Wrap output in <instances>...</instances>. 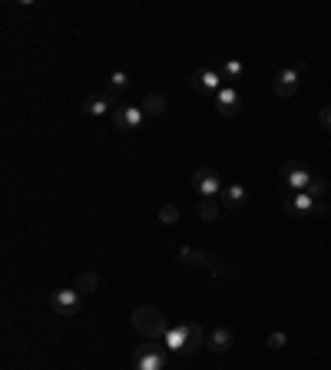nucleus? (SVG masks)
Wrapping results in <instances>:
<instances>
[{"label": "nucleus", "mask_w": 331, "mask_h": 370, "mask_svg": "<svg viewBox=\"0 0 331 370\" xmlns=\"http://www.w3.org/2000/svg\"><path fill=\"white\" fill-rule=\"evenodd\" d=\"M133 327L146 337V341H163L166 334H169V321H166V314L159 308H152V304H143V308H136L133 311Z\"/></svg>", "instance_id": "nucleus-1"}, {"label": "nucleus", "mask_w": 331, "mask_h": 370, "mask_svg": "<svg viewBox=\"0 0 331 370\" xmlns=\"http://www.w3.org/2000/svg\"><path fill=\"white\" fill-rule=\"evenodd\" d=\"M166 364H169V351H166V344H159V341L143 344L133 357L136 370H166Z\"/></svg>", "instance_id": "nucleus-2"}, {"label": "nucleus", "mask_w": 331, "mask_h": 370, "mask_svg": "<svg viewBox=\"0 0 331 370\" xmlns=\"http://www.w3.org/2000/svg\"><path fill=\"white\" fill-rule=\"evenodd\" d=\"M193 189H196L202 198H215V195H222L226 182L219 178V172H215L212 165H199L196 172H193Z\"/></svg>", "instance_id": "nucleus-3"}, {"label": "nucleus", "mask_w": 331, "mask_h": 370, "mask_svg": "<svg viewBox=\"0 0 331 370\" xmlns=\"http://www.w3.org/2000/svg\"><path fill=\"white\" fill-rule=\"evenodd\" d=\"M179 261H193V265L199 268H209L212 275H222V278H235V268L222 265L215 255L209 252H196V248H179Z\"/></svg>", "instance_id": "nucleus-4"}, {"label": "nucleus", "mask_w": 331, "mask_h": 370, "mask_svg": "<svg viewBox=\"0 0 331 370\" xmlns=\"http://www.w3.org/2000/svg\"><path fill=\"white\" fill-rule=\"evenodd\" d=\"M50 304H53V311L63 314V317H76L80 308H83V295H80L76 288H57L53 297H50Z\"/></svg>", "instance_id": "nucleus-5"}, {"label": "nucleus", "mask_w": 331, "mask_h": 370, "mask_svg": "<svg viewBox=\"0 0 331 370\" xmlns=\"http://www.w3.org/2000/svg\"><path fill=\"white\" fill-rule=\"evenodd\" d=\"M222 86H226V80H222L219 70H212V66H199L196 73H193V89L202 93V96H212V100H215V93Z\"/></svg>", "instance_id": "nucleus-6"}, {"label": "nucleus", "mask_w": 331, "mask_h": 370, "mask_svg": "<svg viewBox=\"0 0 331 370\" xmlns=\"http://www.w3.org/2000/svg\"><path fill=\"white\" fill-rule=\"evenodd\" d=\"M301 66H285V70H278V73L271 76V89H275V96H282V100H288V96H295V89H298L301 83Z\"/></svg>", "instance_id": "nucleus-7"}, {"label": "nucleus", "mask_w": 331, "mask_h": 370, "mask_svg": "<svg viewBox=\"0 0 331 370\" xmlns=\"http://www.w3.org/2000/svg\"><path fill=\"white\" fill-rule=\"evenodd\" d=\"M278 172H282V182H285L292 192H308V185H312V178H315L305 165H298V163H285Z\"/></svg>", "instance_id": "nucleus-8"}, {"label": "nucleus", "mask_w": 331, "mask_h": 370, "mask_svg": "<svg viewBox=\"0 0 331 370\" xmlns=\"http://www.w3.org/2000/svg\"><path fill=\"white\" fill-rule=\"evenodd\" d=\"M189 341H193V324H172L169 327V334L163 337L166 351H169V354H179V357H186Z\"/></svg>", "instance_id": "nucleus-9"}, {"label": "nucleus", "mask_w": 331, "mask_h": 370, "mask_svg": "<svg viewBox=\"0 0 331 370\" xmlns=\"http://www.w3.org/2000/svg\"><path fill=\"white\" fill-rule=\"evenodd\" d=\"M113 122H116V129H139L143 122H146V113H143V106H116L113 109Z\"/></svg>", "instance_id": "nucleus-10"}, {"label": "nucleus", "mask_w": 331, "mask_h": 370, "mask_svg": "<svg viewBox=\"0 0 331 370\" xmlns=\"http://www.w3.org/2000/svg\"><path fill=\"white\" fill-rule=\"evenodd\" d=\"M215 109H219V116H226V119H232V116H239V109H242V96L235 93V86H222L219 93H215Z\"/></svg>", "instance_id": "nucleus-11"}, {"label": "nucleus", "mask_w": 331, "mask_h": 370, "mask_svg": "<svg viewBox=\"0 0 331 370\" xmlns=\"http://www.w3.org/2000/svg\"><path fill=\"white\" fill-rule=\"evenodd\" d=\"M232 344H235L232 327L219 324V327H212V334H209V341H206V347H209L212 354H226V351H232Z\"/></svg>", "instance_id": "nucleus-12"}, {"label": "nucleus", "mask_w": 331, "mask_h": 370, "mask_svg": "<svg viewBox=\"0 0 331 370\" xmlns=\"http://www.w3.org/2000/svg\"><path fill=\"white\" fill-rule=\"evenodd\" d=\"M315 202L318 198H312L308 192H292L285 195V212H292V215H312Z\"/></svg>", "instance_id": "nucleus-13"}, {"label": "nucleus", "mask_w": 331, "mask_h": 370, "mask_svg": "<svg viewBox=\"0 0 331 370\" xmlns=\"http://www.w3.org/2000/svg\"><path fill=\"white\" fill-rule=\"evenodd\" d=\"M116 106H120V103H109L106 96H87V100H83V113L100 119V116H106V113H113Z\"/></svg>", "instance_id": "nucleus-14"}, {"label": "nucleus", "mask_w": 331, "mask_h": 370, "mask_svg": "<svg viewBox=\"0 0 331 370\" xmlns=\"http://www.w3.org/2000/svg\"><path fill=\"white\" fill-rule=\"evenodd\" d=\"M245 198H249V192H245V185H239V182H232V185L222 189V202H226V208H232V212L245 205Z\"/></svg>", "instance_id": "nucleus-15"}, {"label": "nucleus", "mask_w": 331, "mask_h": 370, "mask_svg": "<svg viewBox=\"0 0 331 370\" xmlns=\"http://www.w3.org/2000/svg\"><path fill=\"white\" fill-rule=\"evenodd\" d=\"M139 106H143V113H146V116H163L166 113V96L163 93H150Z\"/></svg>", "instance_id": "nucleus-16"}, {"label": "nucleus", "mask_w": 331, "mask_h": 370, "mask_svg": "<svg viewBox=\"0 0 331 370\" xmlns=\"http://www.w3.org/2000/svg\"><path fill=\"white\" fill-rule=\"evenodd\" d=\"M196 215H199V219H202V222H215V219L222 215V208L215 205V198H199Z\"/></svg>", "instance_id": "nucleus-17"}, {"label": "nucleus", "mask_w": 331, "mask_h": 370, "mask_svg": "<svg viewBox=\"0 0 331 370\" xmlns=\"http://www.w3.org/2000/svg\"><path fill=\"white\" fill-rule=\"evenodd\" d=\"M219 73H222V80H239L242 73H245V63H242L239 57H229L222 66H219Z\"/></svg>", "instance_id": "nucleus-18"}, {"label": "nucleus", "mask_w": 331, "mask_h": 370, "mask_svg": "<svg viewBox=\"0 0 331 370\" xmlns=\"http://www.w3.org/2000/svg\"><path fill=\"white\" fill-rule=\"evenodd\" d=\"M80 295H93V291H100V278L93 275V271H83L80 278H76V284H73Z\"/></svg>", "instance_id": "nucleus-19"}, {"label": "nucleus", "mask_w": 331, "mask_h": 370, "mask_svg": "<svg viewBox=\"0 0 331 370\" xmlns=\"http://www.w3.org/2000/svg\"><path fill=\"white\" fill-rule=\"evenodd\" d=\"M109 86L116 89V93H123V89H129V76L123 73V70H113V73H109Z\"/></svg>", "instance_id": "nucleus-20"}, {"label": "nucleus", "mask_w": 331, "mask_h": 370, "mask_svg": "<svg viewBox=\"0 0 331 370\" xmlns=\"http://www.w3.org/2000/svg\"><path fill=\"white\" fill-rule=\"evenodd\" d=\"M159 222H163V225H176V222H179V208H176V205H163V208H159Z\"/></svg>", "instance_id": "nucleus-21"}, {"label": "nucleus", "mask_w": 331, "mask_h": 370, "mask_svg": "<svg viewBox=\"0 0 331 370\" xmlns=\"http://www.w3.org/2000/svg\"><path fill=\"white\" fill-rule=\"evenodd\" d=\"M325 192H328V182H325L321 176H315L312 178V185H308V195H312V198H321Z\"/></svg>", "instance_id": "nucleus-22"}, {"label": "nucleus", "mask_w": 331, "mask_h": 370, "mask_svg": "<svg viewBox=\"0 0 331 370\" xmlns=\"http://www.w3.org/2000/svg\"><path fill=\"white\" fill-rule=\"evenodd\" d=\"M285 344H288V334H285V331H275V334H269V347H271V351H282Z\"/></svg>", "instance_id": "nucleus-23"}, {"label": "nucleus", "mask_w": 331, "mask_h": 370, "mask_svg": "<svg viewBox=\"0 0 331 370\" xmlns=\"http://www.w3.org/2000/svg\"><path fill=\"white\" fill-rule=\"evenodd\" d=\"M312 215H315V219H328V215H331V205H328V202H321V198H318L315 208H312Z\"/></svg>", "instance_id": "nucleus-24"}, {"label": "nucleus", "mask_w": 331, "mask_h": 370, "mask_svg": "<svg viewBox=\"0 0 331 370\" xmlns=\"http://www.w3.org/2000/svg\"><path fill=\"white\" fill-rule=\"evenodd\" d=\"M318 122H321L325 129H331V106H325V109H321V116H318Z\"/></svg>", "instance_id": "nucleus-25"}]
</instances>
